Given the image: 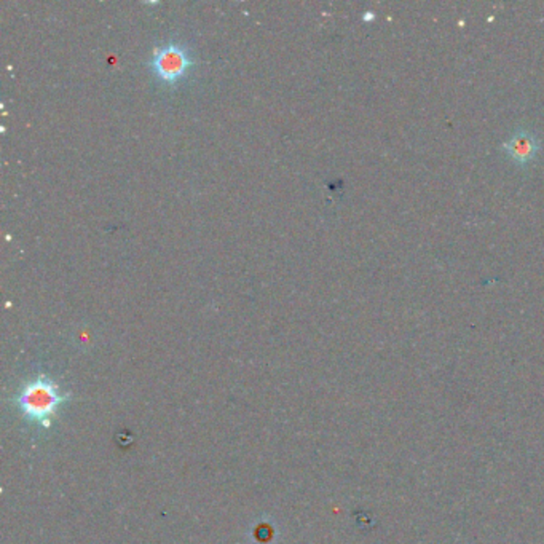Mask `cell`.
I'll list each match as a JSON object with an SVG mask.
<instances>
[{
    "label": "cell",
    "instance_id": "1",
    "mask_svg": "<svg viewBox=\"0 0 544 544\" xmlns=\"http://www.w3.org/2000/svg\"><path fill=\"white\" fill-rule=\"evenodd\" d=\"M69 398L71 395L61 393L50 377L37 376L21 388L20 395L16 396V406L25 418L48 429Z\"/></svg>",
    "mask_w": 544,
    "mask_h": 544
},
{
    "label": "cell",
    "instance_id": "2",
    "mask_svg": "<svg viewBox=\"0 0 544 544\" xmlns=\"http://www.w3.org/2000/svg\"><path fill=\"white\" fill-rule=\"evenodd\" d=\"M192 65L188 52L181 44H168L158 48L150 59V69L163 84L175 85L184 78Z\"/></svg>",
    "mask_w": 544,
    "mask_h": 544
},
{
    "label": "cell",
    "instance_id": "3",
    "mask_svg": "<svg viewBox=\"0 0 544 544\" xmlns=\"http://www.w3.org/2000/svg\"><path fill=\"white\" fill-rule=\"evenodd\" d=\"M503 149L518 163L530 162L539 149L538 137L529 130H519L506 141Z\"/></svg>",
    "mask_w": 544,
    "mask_h": 544
}]
</instances>
